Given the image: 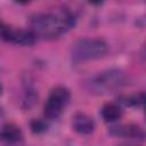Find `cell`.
Listing matches in <instances>:
<instances>
[{
    "label": "cell",
    "mask_w": 146,
    "mask_h": 146,
    "mask_svg": "<svg viewBox=\"0 0 146 146\" xmlns=\"http://www.w3.org/2000/svg\"><path fill=\"white\" fill-rule=\"evenodd\" d=\"M32 32L43 38L54 39L67 32L75 25V17L67 10L35 14L31 17Z\"/></svg>",
    "instance_id": "cell-1"
},
{
    "label": "cell",
    "mask_w": 146,
    "mask_h": 146,
    "mask_svg": "<svg viewBox=\"0 0 146 146\" xmlns=\"http://www.w3.org/2000/svg\"><path fill=\"white\" fill-rule=\"evenodd\" d=\"M71 99V92L66 87H55L43 106V114L48 120H55L60 116L63 111L66 108Z\"/></svg>",
    "instance_id": "cell-3"
},
{
    "label": "cell",
    "mask_w": 146,
    "mask_h": 146,
    "mask_svg": "<svg viewBox=\"0 0 146 146\" xmlns=\"http://www.w3.org/2000/svg\"><path fill=\"white\" fill-rule=\"evenodd\" d=\"M114 136H121V137H143L144 132L140 130L139 127L136 125H120V127H113L110 131Z\"/></svg>",
    "instance_id": "cell-8"
},
{
    "label": "cell",
    "mask_w": 146,
    "mask_h": 146,
    "mask_svg": "<svg viewBox=\"0 0 146 146\" xmlns=\"http://www.w3.org/2000/svg\"><path fill=\"white\" fill-rule=\"evenodd\" d=\"M72 127L80 135H90L95 130V121L86 113H76L73 116Z\"/></svg>",
    "instance_id": "cell-5"
},
{
    "label": "cell",
    "mask_w": 146,
    "mask_h": 146,
    "mask_svg": "<svg viewBox=\"0 0 146 146\" xmlns=\"http://www.w3.org/2000/svg\"><path fill=\"white\" fill-rule=\"evenodd\" d=\"M125 78L120 71H107L98 74L90 81V87L97 92H106L124 84Z\"/></svg>",
    "instance_id": "cell-4"
},
{
    "label": "cell",
    "mask_w": 146,
    "mask_h": 146,
    "mask_svg": "<svg viewBox=\"0 0 146 146\" xmlns=\"http://www.w3.org/2000/svg\"><path fill=\"white\" fill-rule=\"evenodd\" d=\"M108 50L107 43L102 39L86 38L73 43L71 48L72 59L76 63L92 60L103 57Z\"/></svg>",
    "instance_id": "cell-2"
},
{
    "label": "cell",
    "mask_w": 146,
    "mask_h": 146,
    "mask_svg": "<svg viewBox=\"0 0 146 146\" xmlns=\"http://www.w3.org/2000/svg\"><path fill=\"white\" fill-rule=\"evenodd\" d=\"M100 115L105 122L113 123V122H116L117 120H120V117L122 116V110L116 104L107 103L102 107Z\"/></svg>",
    "instance_id": "cell-7"
},
{
    "label": "cell",
    "mask_w": 146,
    "mask_h": 146,
    "mask_svg": "<svg viewBox=\"0 0 146 146\" xmlns=\"http://www.w3.org/2000/svg\"><path fill=\"white\" fill-rule=\"evenodd\" d=\"M31 128L34 132H43L47 130V124H44L42 121H33Z\"/></svg>",
    "instance_id": "cell-10"
},
{
    "label": "cell",
    "mask_w": 146,
    "mask_h": 146,
    "mask_svg": "<svg viewBox=\"0 0 146 146\" xmlns=\"http://www.w3.org/2000/svg\"><path fill=\"white\" fill-rule=\"evenodd\" d=\"M1 90H2V88H1V84H0V95H1Z\"/></svg>",
    "instance_id": "cell-11"
},
{
    "label": "cell",
    "mask_w": 146,
    "mask_h": 146,
    "mask_svg": "<svg viewBox=\"0 0 146 146\" xmlns=\"http://www.w3.org/2000/svg\"><path fill=\"white\" fill-rule=\"evenodd\" d=\"M15 32H16V29H13L11 26L6 24L5 22L0 21V40L13 43Z\"/></svg>",
    "instance_id": "cell-9"
},
{
    "label": "cell",
    "mask_w": 146,
    "mask_h": 146,
    "mask_svg": "<svg viewBox=\"0 0 146 146\" xmlns=\"http://www.w3.org/2000/svg\"><path fill=\"white\" fill-rule=\"evenodd\" d=\"M23 138L22 130L19 127H17L14 123H5L0 128V140L8 143V144H14L21 141Z\"/></svg>",
    "instance_id": "cell-6"
}]
</instances>
